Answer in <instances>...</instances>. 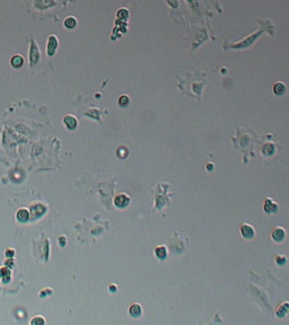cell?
Wrapping results in <instances>:
<instances>
[{"mask_svg":"<svg viewBox=\"0 0 289 325\" xmlns=\"http://www.w3.org/2000/svg\"><path fill=\"white\" fill-rule=\"evenodd\" d=\"M64 123H66V125L68 127V129H75L76 125H77L76 119L74 118V116H70V115H68V116L64 118Z\"/></svg>","mask_w":289,"mask_h":325,"instance_id":"11","label":"cell"},{"mask_svg":"<svg viewBox=\"0 0 289 325\" xmlns=\"http://www.w3.org/2000/svg\"><path fill=\"white\" fill-rule=\"evenodd\" d=\"M130 203V198L127 194H119L114 199V204L118 208H125Z\"/></svg>","mask_w":289,"mask_h":325,"instance_id":"2","label":"cell"},{"mask_svg":"<svg viewBox=\"0 0 289 325\" xmlns=\"http://www.w3.org/2000/svg\"><path fill=\"white\" fill-rule=\"evenodd\" d=\"M110 290H111V291H115V290H116V287H115V286H111V287H110Z\"/></svg>","mask_w":289,"mask_h":325,"instance_id":"22","label":"cell"},{"mask_svg":"<svg viewBox=\"0 0 289 325\" xmlns=\"http://www.w3.org/2000/svg\"><path fill=\"white\" fill-rule=\"evenodd\" d=\"M38 59V46L35 45L34 42L32 43V48H31V61H32V64H34Z\"/></svg>","mask_w":289,"mask_h":325,"instance_id":"10","label":"cell"},{"mask_svg":"<svg viewBox=\"0 0 289 325\" xmlns=\"http://www.w3.org/2000/svg\"><path fill=\"white\" fill-rule=\"evenodd\" d=\"M211 168H214V166H212L211 164H209L208 165V170H211Z\"/></svg>","mask_w":289,"mask_h":325,"instance_id":"23","label":"cell"},{"mask_svg":"<svg viewBox=\"0 0 289 325\" xmlns=\"http://www.w3.org/2000/svg\"><path fill=\"white\" fill-rule=\"evenodd\" d=\"M44 211H45V207L42 206V204H36V206H33V208H32V212L35 217L41 216Z\"/></svg>","mask_w":289,"mask_h":325,"instance_id":"12","label":"cell"},{"mask_svg":"<svg viewBox=\"0 0 289 325\" xmlns=\"http://www.w3.org/2000/svg\"><path fill=\"white\" fill-rule=\"evenodd\" d=\"M155 255L158 260H165L167 257V250L165 246H158L155 248Z\"/></svg>","mask_w":289,"mask_h":325,"instance_id":"5","label":"cell"},{"mask_svg":"<svg viewBox=\"0 0 289 325\" xmlns=\"http://www.w3.org/2000/svg\"><path fill=\"white\" fill-rule=\"evenodd\" d=\"M277 210H278L277 203H273L270 198L266 199V202H264V211L268 213H272V212H276Z\"/></svg>","mask_w":289,"mask_h":325,"instance_id":"4","label":"cell"},{"mask_svg":"<svg viewBox=\"0 0 289 325\" xmlns=\"http://www.w3.org/2000/svg\"><path fill=\"white\" fill-rule=\"evenodd\" d=\"M17 219L22 222H26L29 219V212L26 209H20L17 212Z\"/></svg>","mask_w":289,"mask_h":325,"instance_id":"7","label":"cell"},{"mask_svg":"<svg viewBox=\"0 0 289 325\" xmlns=\"http://www.w3.org/2000/svg\"><path fill=\"white\" fill-rule=\"evenodd\" d=\"M129 103H130V99H129V97L125 95L121 96L120 99H119V105H120L121 107H127L128 105H129Z\"/></svg>","mask_w":289,"mask_h":325,"instance_id":"14","label":"cell"},{"mask_svg":"<svg viewBox=\"0 0 289 325\" xmlns=\"http://www.w3.org/2000/svg\"><path fill=\"white\" fill-rule=\"evenodd\" d=\"M9 274H10V272H9L8 269L3 268V269H1V270H0V276L3 277V279H5L3 281H7V280H8Z\"/></svg>","mask_w":289,"mask_h":325,"instance_id":"17","label":"cell"},{"mask_svg":"<svg viewBox=\"0 0 289 325\" xmlns=\"http://www.w3.org/2000/svg\"><path fill=\"white\" fill-rule=\"evenodd\" d=\"M129 313L132 317H139L141 315L142 313V309H141V306L139 305V304H133V305L130 306V309H129Z\"/></svg>","mask_w":289,"mask_h":325,"instance_id":"6","label":"cell"},{"mask_svg":"<svg viewBox=\"0 0 289 325\" xmlns=\"http://www.w3.org/2000/svg\"><path fill=\"white\" fill-rule=\"evenodd\" d=\"M271 237L276 243H282L283 241L286 239V230L281 227L275 228V229L272 230Z\"/></svg>","mask_w":289,"mask_h":325,"instance_id":"1","label":"cell"},{"mask_svg":"<svg viewBox=\"0 0 289 325\" xmlns=\"http://www.w3.org/2000/svg\"><path fill=\"white\" fill-rule=\"evenodd\" d=\"M276 262H277V264H278V265H285V264L287 263L286 256H282V255L277 256V259H276Z\"/></svg>","mask_w":289,"mask_h":325,"instance_id":"18","label":"cell"},{"mask_svg":"<svg viewBox=\"0 0 289 325\" xmlns=\"http://www.w3.org/2000/svg\"><path fill=\"white\" fill-rule=\"evenodd\" d=\"M44 323H45V321H44L41 316H38V317H35V318L32 319L31 324L32 325H43Z\"/></svg>","mask_w":289,"mask_h":325,"instance_id":"16","label":"cell"},{"mask_svg":"<svg viewBox=\"0 0 289 325\" xmlns=\"http://www.w3.org/2000/svg\"><path fill=\"white\" fill-rule=\"evenodd\" d=\"M13 262H14L13 260H7V261H6V264H7V265H10V267H12V265H13Z\"/></svg>","mask_w":289,"mask_h":325,"instance_id":"21","label":"cell"},{"mask_svg":"<svg viewBox=\"0 0 289 325\" xmlns=\"http://www.w3.org/2000/svg\"><path fill=\"white\" fill-rule=\"evenodd\" d=\"M6 255L7 256H13L14 255V250H8L6 252Z\"/></svg>","mask_w":289,"mask_h":325,"instance_id":"20","label":"cell"},{"mask_svg":"<svg viewBox=\"0 0 289 325\" xmlns=\"http://www.w3.org/2000/svg\"><path fill=\"white\" fill-rule=\"evenodd\" d=\"M241 233L243 235L244 238H247V239H251L254 237L255 235V231L253 229L251 225H247V224H243L242 225V227H241Z\"/></svg>","mask_w":289,"mask_h":325,"instance_id":"3","label":"cell"},{"mask_svg":"<svg viewBox=\"0 0 289 325\" xmlns=\"http://www.w3.org/2000/svg\"><path fill=\"white\" fill-rule=\"evenodd\" d=\"M23 63H24V60L20 55H15V57H13V59H12L13 67H15V68H19V67L23 66Z\"/></svg>","mask_w":289,"mask_h":325,"instance_id":"13","label":"cell"},{"mask_svg":"<svg viewBox=\"0 0 289 325\" xmlns=\"http://www.w3.org/2000/svg\"><path fill=\"white\" fill-rule=\"evenodd\" d=\"M273 93L278 96H282L283 94L286 93V86L281 83L276 84L275 86H273Z\"/></svg>","mask_w":289,"mask_h":325,"instance_id":"8","label":"cell"},{"mask_svg":"<svg viewBox=\"0 0 289 325\" xmlns=\"http://www.w3.org/2000/svg\"><path fill=\"white\" fill-rule=\"evenodd\" d=\"M64 25H66V27H68V28H74L76 26V19L74 17L67 18V19L64 20Z\"/></svg>","mask_w":289,"mask_h":325,"instance_id":"15","label":"cell"},{"mask_svg":"<svg viewBox=\"0 0 289 325\" xmlns=\"http://www.w3.org/2000/svg\"><path fill=\"white\" fill-rule=\"evenodd\" d=\"M57 44H58L57 38H55L54 36H51L49 40V46H48V53H49V55H52L53 53H54V50H55V48H57Z\"/></svg>","mask_w":289,"mask_h":325,"instance_id":"9","label":"cell"},{"mask_svg":"<svg viewBox=\"0 0 289 325\" xmlns=\"http://www.w3.org/2000/svg\"><path fill=\"white\" fill-rule=\"evenodd\" d=\"M118 16H119V18H127L128 17V12L125 10V9H121V10L118 13Z\"/></svg>","mask_w":289,"mask_h":325,"instance_id":"19","label":"cell"}]
</instances>
